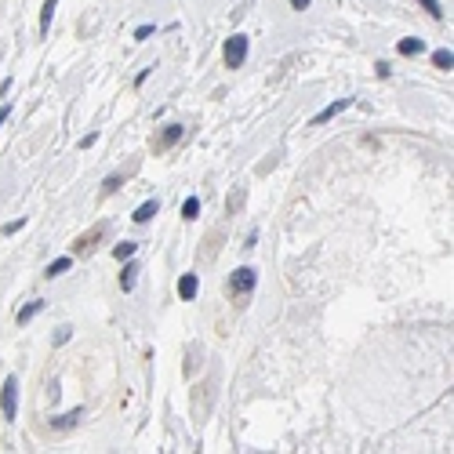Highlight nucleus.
<instances>
[{
	"label": "nucleus",
	"mask_w": 454,
	"mask_h": 454,
	"mask_svg": "<svg viewBox=\"0 0 454 454\" xmlns=\"http://www.w3.org/2000/svg\"><path fill=\"white\" fill-rule=\"evenodd\" d=\"M254 284H258V273L251 269V266H240V269H233V277H229V287H233V295L240 298L236 305H248L244 298L254 291Z\"/></svg>",
	"instance_id": "obj_1"
},
{
	"label": "nucleus",
	"mask_w": 454,
	"mask_h": 454,
	"mask_svg": "<svg viewBox=\"0 0 454 454\" xmlns=\"http://www.w3.org/2000/svg\"><path fill=\"white\" fill-rule=\"evenodd\" d=\"M248 58V37L244 33H233L229 40H225V66L229 70H240Z\"/></svg>",
	"instance_id": "obj_2"
},
{
	"label": "nucleus",
	"mask_w": 454,
	"mask_h": 454,
	"mask_svg": "<svg viewBox=\"0 0 454 454\" xmlns=\"http://www.w3.org/2000/svg\"><path fill=\"white\" fill-rule=\"evenodd\" d=\"M0 411H4V418L19 414V382H15V375L4 382V389H0Z\"/></svg>",
	"instance_id": "obj_3"
},
{
	"label": "nucleus",
	"mask_w": 454,
	"mask_h": 454,
	"mask_svg": "<svg viewBox=\"0 0 454 454\" xmlns=\"http://www.w3.org/2000/svg\"><path fill=\"white\" fill-rule=\"evenodd\" d=\"M349 106H352V99H338V102H331L327 109H320V113H316V117L309 120V127H320V124H327V120H334V117H338V113H346Z\"/></svg>",
	"instance_id": "obj_4"
},
{
	"label": "nucleus",
	"mask_w": 454,
	"mask_h": 454,
	"mask_svg": "<svg viewBox=\"0 0 454 454\" xmlns=\"http://www.w3.org/2000/svg\"><path fill=\"white\" fill-rule=\"evenodd\" d=\"M197 291H200L197 273H182V277H178V298H182V302H193V298H197Z\"/></svg>",
	"instance_id": "obj_5"
},
{
	"label": "nucleus",
	"mask_w": 454,
	"mask_h": 454,
	"mask_svg": "<svg viewBox=\"0 0 454 454\" xmlns=\"http://www.w3.org/2000/svg\"><path fill=\"white\" fill-rule=\"evenodd\" d=\"M182 135H186V127H182V124H168V127H164V135L156 138V153L171 149V145H175L178 138H182Z\"/></svg>",
	"instance_id": "obj_6"
},
{
	"label": "nucleus",
	"mask_w": 454,
	"mask_h": 454,
	"mask_svg": "<svg viewBox=\"0 0 454 454\" xmlns=\"http://www.w3.org/2000/svg\"><path fill=\"white\" fill-rule=\"evenodd\" d=\"M40 313H44V298H37V302L22 305V309L15 313V323H19V327H29V320H33V316H40Z\"/></svg>",
	"instance_id": "obj_7"
},
{
	"label": "nucleus",
	"mask_w": 454,
	"mask_h": 454,
	"mask_svg": "<svg viewBox=\"0 0 454 454\" xmlns=\"http://www.w3.org/2000/svg\"><path fill=\"white\" fill-rule=\"evenodd\" d=\"M70 269H73V254H58L55 262L44 269V277H47V280H58L62 273H70Z\"/></svg>",
	"instance_id": "obj_8"
},
{
	"label": "nucleus",
	"mask_w": 454,
	"mask_h": 454,
	"mask_svg": "<svg viewBox=\"0 0 454 454\" xmlns=\"http://www.w3.org/2000/svg\"><path fill=\"white\" fill-rule=\"evenodd\" d=\"M396 51H400L403 58H411V55H421V51H425V40H418V37H403V40L396 44Z\"/></svg>",
	"instance_id": "obj_9"
},
{
	"label": "nucleus",
	"mask_w": 454,
	"mask_h": 454,
	"mask_svg": "<svg viewBox=\"0 0 454 454\" xmlns=\"http://www.w3.org/2000/svg\"><path fill=\"white\" fill-rule=\"evenodd\" d=\"M156 211H160V200H145V204H138V207H135V215H131V218H135L138 225H145V222H149V218L156 215Z\"/></svg>",
	"instance_id": "obj_10"
},
{
	"label": "nucleus",
	"mask_w": 454,
	"mask_h": 454,
	"mask_svg": "<svg viewBox=\"0 0 454 454\" xmlns=\"http://www.w3.org/2000/svg\"><path fill=\"white\" fill-rule=\"evenodd\" d=\"M135 284H138V266H135V262H127V266H124V273H120V287L127 291V295H131Z\"/></svg>",
	"instance_id": "obj_11"
},
{
	"label": "nucleus",
	"mask_w": 454,
	"mask_h": 454,
	"mask_svg": "<svg viewBox=\"0 0 454 454\" xmlns=\"http://www.w3.org/2000/svg\"><path fill=\"white\" fill-rule=\"evenodd\" d=\"M80 414H84V411H80V407H73L70 414H55V418H51V425H55V429H73Z\"/></svg>",
	"instance_id": "obj_12"
},
{
	"label": "nucleus",
	"mask_w": 454,
	"mask_h": 454,
	"mask_svg": "<svg viewBox=\"0 0 454 454\" xmlns=\"http://www.w3.org/2000/svg\"><path fill=\"white\" fill-rule=\"evenodd\" d=\"M432 66H436V70H451V66H454V51H451V47L432 51Z\"/></svg>",
	"instance_id": "obj_13"
},
{
	"label": "nucleus",
	"mask_w": 454,
	"mask_h": 454,
	"mask_svg": "<svg viewBox=\"0 0 454 454\" xmlns=\"http://www.w3.org/2000/svg\"><path fill=\"white\" fill-rule=\"evenodd\" d=\"M55 8H58V0H44V8H40V33H47V26H51Z\"/></svg>",
	"instance_id": "obj_14"
},
{
	"label": "nucleus",
	"mask_w": 454,
	"mask_h": 454,
	"mask_svg": "<svg viewBox=\"0 0 454 454\" xmlns=\"http://www.w3.org/2000/svg\"><path fill=\"white\" fill-rule=\"evenodd\" d=\"M182 218H186V222L200 218V197H186V204H182Z\"/></svg>",
	"instance_id": "obj_15"
},
{
	"label": "nucleus",
	"mask_w": 454,
	"mask_h": 454,
	"mask_svg": "<svg viewBox=\"0 0 454 454\" xmlns=\"http://www.w3.org/2000/svg\"><path fill=\"white\" fill-rule=\"evenodd\" d=\"M135 251H138V244H131V240H127V244L113 248V258H117V262H127V258H135Z\"/></svg>",
	"instance_id": "obj_16"
},
{
	"label": "nucleus",
	"mask_w": 454,
	"mask_h": 454,
	"mask_svg": "<svg viewBox=\"0 0 454 454\" xmlns=\"http://www.w3.org/2000/svg\"><path fill=\"white\" fill-rule=\"evenodd\" d=\"M418 4L425 8V11L432 15V19H444V8H440V0H418Z\"/></svg>",
	"instance_id": "obj_17"
},
{
	"label": "nucleus",
	"mask_w": 454,
	"mask_h": 454,
	"mask_svg": "<svg viewBox=\"0 0 454 454\" xmlns=\"http://www.w3.org/2000/svg\"><path fill=\"white\" fill-rule=\"evenodd\" d=\"M120 182H124L120 175H109L106 182H102V193H106V197H109V193H117V189H120Z\"/></svg>",
	"instance_id": "obj_18"
},
{
	"label": "nucleus",
	"mask_w": 454,
	"mask_h": 454,
	"mask_svg": "<svg viewBox=\"0 0 454 454\" xmlns=\"http://www.w3.org/2000/svg\"><path fill=\"white\" fill-rule=\"evenodd\" d=\"M19 229H26V218H19V222H8L0 233H4V236H11V233H19Z\"/></svg>",
	"instance_id": "obj_19"
},
{
	"label": "nucleus",
	"mask_w": 454,
	"mask_h": 454,
	"mask_svg": "<svg viewBox=\"0 0 454 454\" xmlns=\"http://www.w3.org/2000/svg\"><path fill=\"white\" fill-rule=\"evenodd\" d=\"M156 33V26H138L135 29V40H145V37H153Z\"/></svg>",
	"instance_id": "obj_20"
},
{
	"label": "nucleus",
	"mask_w": 454,
	"mask_h": 454,
	"mask_svg": "<svg viewBox=\"0 0 454 454\" xmlns=\"http://www.w3.org/2000/svg\"><path fill=\"white\" fill-rule=\"evenodd\" d=\"M95 142H99V131H88L84 138H80V149H91Z\"/></svg>",
	"instance_id": "obj_21"
},
{
	"label": "nucleus",
	"mask_w": 454,
	"mask_h": 454,
	"mask_svg": "<svg viewBox=\"0 0 454 454\" xmlns=\"http://www.w3.org/2000/svg\"><path fill=\"white\" fill-rule=\"evenodd\" d=\"M70 342V327H58L55 331V346H66Z\"/></svg>",
	"instance_id": "obj_22"
},
{
	"label": "nucleus",
	"mask_w": 454,
	"mask_h": 454,
	"mask_svg": "<svg viewBox=\"0 0 454 454\" xmlns=\"http://www.w3.org/2000/svg\"><path fill=\"white\" fill-rule=\"evenodd\" d=\"M287 4H291V8H295V11H305V8H309V4H313V0H287Z\"/></svg>",
	"instance_id": "obj_23"
},
{
	"label": "nucleus",
	"mask_w": 454,
	"mask_h": 454,
	"mask_svg": "<svg viewBox=\"0 0 454 454\" xmlns=\"http://www.w3.org/2000/svg\"><path fill=\"white\" fill-rule=\"evenodd\" d=\"M8 117H11V106L4 102V106H0V127H4V124H8Z\"/></svg>",
	"instance_id": "obj_24"
},
{
	"label": "nucleus",
	"mask_w": 454,
	"mask_h": 454,
	"mask_svg": "<svg viewBox=\"0 0 454 454\" xmlns=\"http://www.w3.org/2000/svg\"><path fill=\"white\" fill-rule=\"evenodd\" d=\"M375 73L385 80V76H389V62H378V66H375Z\"/></svg>",
	"instance_id": "obj_25"
}]
</instances>
